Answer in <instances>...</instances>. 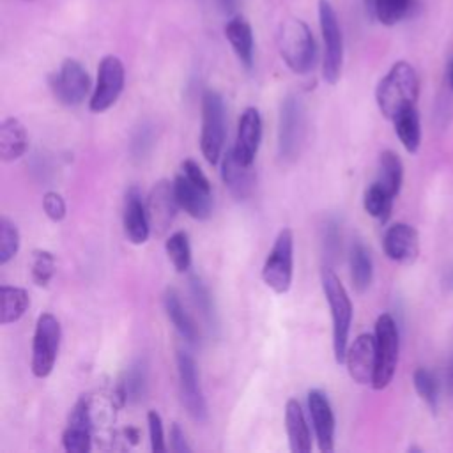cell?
<instances>
[{
	"mask_svg": "<svg viewBox=\"0 0 453 453\" xmlns=\"http://www.w3.org/2000/svg\"><path fill=\"white\" fill-rule=\"evenodd\" d=\"M418 94L419 80L414 67L409 62L400 60L393 64V67L379 81L375 90V101L380 113L386 119L395 120L403 110L416 104Z\"/></svg>",
	"mask_w": 453,
	"mask_h": 453,
	"instance_id": "1",
	"label": "cell"
},
{
	"mask_svg": "<svg viewBox=\"0 0 453 453\" xmlns=\"http://www.w3.org/2000/svg\"><path fill=\"white\" fill-rule=\"evenodd\" d=\"M278 51L290 71L306 74L317 62V42L310 27L297 18L280 23L276 34Z\"/></svg>",
	"mask_w": 453,
	"mask_h": 453,
	"instance_id": "2",
	"label": "cell"
},
{
	"mask_svg": "<svg viewBox=\"0 0 453 453\" xmlns=\"http://www.w3.org/2000/svg\"><path fill=\"white\" fill-rule=\"evenodd\" d=\"M320 283L333 319V352L338 365L345 363L349 347V331L352 322V303L333 267L324 265L320 271Z\"/></svg>",
	"mask_w": 453,
	"mask_h": 453,
	"instance_id": "3",
	"label": "cell"
},
{
	"mask_svg": "<svg viewBox=\"0 0 453 453\" xmlns=\"http://www.w3.org/2000/svg\"><path fill=\"white\" fill-rule=\"evenodd\" d=\"M306 138V106L297 94H288L280 106L278 117V156L294 161Z\"/></svg>",
	"mask_w": 453,
	"mask_h": 453,
	"instance_id": "4",
	"label": "cell"
},
{
	"mask_svg": "<svg viewBox=\"0 0 453 453\" xmlns=\"http://www.w3.org/2000/svg\"><path fill=\"white\" fill-rule=\"evenodd\" d=\"M226 134V113L221 94L216 90H205L202 96V131L200 150L209 165L219 161Z\"/></svg>",
	"mask_w": 453,
	"mask_h": 453,
	"instance_id": "5",
	"label": "cell"
},
{
	"mask_svg": "<svg viewBox=\"0 0 453 453\" xmlns=\"http://www.w3.org/2000/svg\"><path fill=\"white\" fill-rule=\"evenodd\" d=\"M398 327L389 313L379 315L375 322V373L372 380L373 389H384L393 380L398 363Z\"/></svg>",
	"mask_w": 453,
	"mask_h": 453,
	"instance_id": "6",
	"label": "cell"
},
{
	"mask_svg": "<svg viewBox=\"0 0 453 453\" xmlns=\"http://www.w3.org/2000/svg\"><path fill=\"white\" fill-rule=\"evenodd\" d=\"M319 23L324 41L322 76L326 83L334 85L340 80L343 65V35L336 11L329 0H319Z\"/></svg>",
	"mask_w": 453,
	"mask_h": 453,
	"instance_id": "7",
	"label": "cell"
},
{
	"mask_svg": "<svg viewBox=\"0 0 453 453\" xmlns=\"http://www.w3.org/2000/svg\"><path fill=\"white\" fill-rule=\"evenodd\" d=\"M294 274V234L281 228L264 262L262 280L276 294L288 292Z\"/></svg>",
	"mask_w": 453,
	"mask_h": 453,
	"instance_id": "8",
	"label": "cell"
},
{
	"mask_svg": "<svg viewBox=\"0 0 453 453\" xmlns=\"http://www.w3.org/2000/svg\"><path fill=\"white\" fill-rule=\"evenodd\" d=\"M62 329L60 322L53 313H41L35 322L34 342H32V373L39 379H44L51 373L58 349H60Z\"/></svg>",
	"mask_w": 453,
	"mask_h": 453,
	"instance_id": "9",
	"label": "cell"
},
{
	"mask_svg": "<svg viewBox=\"0 0 453 453\" xmlns=\"http://www.w3.org/2000/svg\"><path fill=\"white\" fill-rule=\"evenodd\" d=\"M126 83V71L124 64L115 55H106L99 62L97 67V80L94 92L88 101V108L94 113H103L111 108L117 99L120 97Z\"/></svg>",
	"mask_w": 453,
	"mask_h": 453,
	"instance_id": "10",
	"label": "cell"
},
{
	"mask_svg": "<svg viewBox=\"0 0 453 453\" xmlns=\"http://www.w3.org/2000/svg\"><path fill=\"white\" fill-rule=\"evenodd\" d=\"M50 87L58 103L65 106H78L90 90V78L78 60L65 58L58 71L51 74Z\"/></svg>",
	"mask_w": 453,
	"mask_h": 453,
	"instance_id": "11",
	"label": "cell"
},
{
	"mask_svg": "<svg viewBox=\"0 0 453 453\" xmlns=\"http://www.w3.org/2000/svg\"><path fill=\"white\" fill-rule=\"evenodd\" d=\"M177 375H179V388H180V398L188 411V414L198 421H207V403L205 396L200 386L198 370L195 359L188 352H177Z\"/></svg>",
	"mask_w": 453,
	"mask_h": 453,
	"instance_id": "12",
	"label": "cell"
},
{
	"mask_svg": "<svg viewBox=\"0 0 453 453\" xmlns=\"http://www.w3.org/2000/svg\"><path fill=\"white\" fill-rule=\"evenodd\" d=\"M179 207L180 205L175 196L173 182L159 180L157 184H154L147 198V214H149L150 230H154L156 234H165L172 225Z\"/></svg>",
	"mask_w": 453,
	"mask_h": 453,
	"instance_id": "13",
	"label": "cell"
},
{
	"mask_svg": "<svg viewBox=\"0 0 453 453\" xmlns=\"http://www.w3.org/2000/svg\"><path fill=\"white\" fill-rule=\"evenodd\" d=\"M375 334L363 333L359 334L349 347L345 354V363L349 375L352 377L354 382L357 384H370L373 380L375 373Z\"/></svg>",
	"mask_w": 453,
	"mask_h": 453,
	"instance_id": "14",
	"label": "cell"
},
{
	"mask_svg": "<svg viewBox=\"0 0 453 453\" xmlns=\"http://www.w3.org/2000/svg\"><path fill=\"white\" fill-rule=\"evenodd\" d=\"M177 202L184 212L195 219H207L212 214V189L203 188L186 177L182 172L173 180Z\"/></svg>",
	"mask_w": 453,
	"mask_h": 453,
	"instance_id": "15",
	"label": "cell"
},
{
	"mask_svg": "<svg viewBox=\"0 0 453 453\" xmlns=\"http://www.w3.org/2000/svg\"><path fill=\"white\" fill-rule=\"evenodd\" d=\"M308 411L313 425V432L319 442V449L324 453L334 448V414L329 398L320 389L308 391Z\"/></svg>",
	"mask_w": 453,
	"mask_h": 453,
	"instance_id": "16",
	"label": "cell"
},
{
	"mask_svg": "<svg viewBox=\"0 0 453 453\" xmlns=\"http://www.w3.org/2000/svg\"><path fill=\"white\" fill-rule=\"evenodd\" d=\"M122 225L124 234L131 244H143L150 235L147 205L142 198V191L136 186H131L126 191Z\"/></svg>",
	"mask_w": 453,
	"mask_h": 453,
	"instance_id": "17",
	"label": "cell"
},
{
	"mask_svg": "<svg viewBox=\"0 0 453 453\" xmlns=\"http://www.w3.org/2000/svg\"><path fill=\"white\" fill-rule=\"evenodd\" d=\"M262 140V117L255 106H248L237 124V136L234 143L235 156L244 165H253Z\"/></svg>",
	"mask_w": 453,
	"mask_h": 453,
	"instance_id": "18",
	"label": "cell"
},
{
	"mask_svg": "<svg viewBox=\"0 0 453 453\" xmlns=\"http://www.w3.org/2000/svg\"><path fill=\"white\" fill-rule=\"evenodd\" d=\"M382 248L388 258L400 264H412L419 253L418 232L407 223H393L384 232Z\"/></svg>",
	"mask_w": 453,
	"mask_h": 453,
	"instance_id": "19",
	"label": "cell"
},
{
	"mask_svg": "<svg viewBox=\"0 0 453 453\" xmlns=\"http://www.w3.org/2000/svg\"><path fill=\"white\" fill-rule=\"evenodd\" d=\"M221 180L235 200H246L255 186L253 165H244L234 152V147L228 149L221 161Z\"/></svg>",
	"mask_w": 453,
	"mask_h": 453,
	"instance_id": "20",
	"label": "cell"
},
{
	"mask_svg": "<svg viewBox=\"0 0 453 453\" xmlns=\"http://www.w3.org/2000/svg\"><path fill=\"white\" fill-rule=\"evenodd\" d=\"M285 428L288 435L290 451L308 453L311 449V434L306 423L301 403L296 398L287 400L285 403Z\"/></svg>",
	"mask_w": 453,
	"mask_h": 453,
	"instance_id": "21",
	"label": "cell"
},
{
	"mask_svg": "<svg viewBox=\"0 0 453 453\" xmlns=\"http://www.w3.org/2000/svg\"><path fill=\"white\" fill-rule=\"evenodd\" d=\"M225 37L228 39L239 62L250 71L253 67V30L244 16H232L225 25Z\"/></svg>",
	"mask_w": 453,
	"mask_h": 453,
	"instance_id": "22",
	"label": "cell"
},
{
	"mask_svg": "<svg viewBox=\"0 0 453 453\" xmlns=\"http://www.w3.org/2000/svg\"><path fill=\"white\" fill-rule=\"evenodd\" d=\"M28 145V134L21 120L7 117L0 124V157L2 161H16L21 157Z\"/></svg>",
	"mask_w": 453,
	"mask_h": 453,
	"instance_id": "23",
	"label": "cell"
},
{
	"mask_svg": "<svg viewBox=\"0 0 453 453\" xmlns=\"http://www.w3.org/2000/svg\"><path fill=\"white\" fill-rule=\"evenodd\" d=\"M163 306L166 311V317L177 329V333L188 342V343H196L200 340V331L191 319V315L186 311V308L180 303L179 294L173 288H166L163 294Z\"/></svg>",
	"mask_w": 453,
	"mask_h": 453,
	"instance_id": "24",
	"label": "cell"
},
{
	"mask_svg": "<svg viewBox=\"0 0 453 453\" xmlns=\"http://www.w3.org/2000/svg\"><path fill=\"white\" fill-rule=\"evenodd\" d=\"M147 391V365L143 359L134 361L120 379L117 396L120 403H136Z\"/></svg>",
	"mask_w": 453,
	"mask_h": 453,
	"instance_id": "25",
	"label": "cell"
},
{
	"mask_svg": "<svg viewBox=\"0 0 453 453\" xmlns=\"http://www.w3.org/2000/svg\"><path fill=\"white\" fill-rule=\"evenodd\" d=\"M0 322L5 324H12L16 320H19L28 304H30V297L28 292L21 287H11V285H2L0 287Z\"/></svg>",
	"mask_w": 453,
	"mask_h": 453,
	"instance_id": "26",
	"label": "cell"
},
{
	"mask_svg": "<svg viewBox=\"0 0 453 453\" xmlns=\"http://www.w3.org/2000/svg\"><path fill=\"white\" fill-rule=\"evenodd\" d=\"M363 2H365L366 14L386 27H391L402 21L412 5V0H363Z\"/></svg>",
	"mask_w": 453,
	"mask_h": 453,
	"instance_id": "27",
	"label": "cell"
},
{
	"mask_svg": "<svg viewBox=\"0 0 453 453\" xmlns=\"http://www.w3.org/2000/svg\"><path fill=\"white\" fill-rule=\"evenodd\" d=\"M395 131L407 152H416L421 143V122L416 106L403 110L395 120Z\"/></svg>",
	"mask_w": 453,
	"mask_h": 453,
	"instance_id": "28",
	"label": "cell"
},
{
	"mask_svg": "<svg viewBox=\"0 0 453 453\" xmlns=\"http://www.w3.org/2000/svg\"><path fill=\"white\" fill-rule=\"evenodd\" d=\"M373 276V264L370 251L363 242H354L350 248V278L357 292H365Z\"/></svg>",
	"mask_w": 453,
	"mask_h": 453,
	"instance_id": "29",
	"label": "cell"
},
{
	"mask_svg": "<svg viewBox=\"0 0 453 453\" xmlns=\"http://www.w3.org/2000/svg\"><path fill=\"white\" fill-rule=\"evenodd\" d=\"M393 200H395V196L382 184H379L375 180L366 188L365 196H363V205H365V211L372 218L384 223V221H388V218L391 214Z\"/></svg>",
	"mask_w": 453,
	"mask_h": 453,
	"instance_id": "30",
	"label": "cell"
},
{
	"mask_svg": "<svg viewBox=\"0 0 453 453\" xmlns=\"http://www.w3.org/2000/svg\"><path fill=\"white\" fill-rule=\"evenodd\" d=\"M403 180V166L396 152L384 150L379 159V179L377 182L382 184L393 196L398 195Z\"/></svg>",
	"mask_w": 453,
	"mask_h": 453,
	"instance_id": "31",
	"label": "cell"
},
{
	"mask_svg": "<svg viewBox=\"0 0 453 453\" xmlns=\"http://www.w3.org/2000/svg\"><path fill=\"white\" fill-rule=\"evenodd\" d=\"M165 251L177 273H186L191 267V246H189V237L184 230L173 232L166 239Z\"/></svg>",
	"mask_w": 453,
	"mask_h": 453,
	"instance_id": "32",
	"label": "cell"
},
{
	"mask_svg": "<svg viewBox=\"0 0 453 453\" xmlns=\"http://www.w3.org/2000/svg\"><path fill=\"white\" fill-rule=\"evenodd\" d=\"M64 449L69 453H87L92 448V428L80 423H69L62 434Z\"/></svg>",
	"mask_w": 453,
	"mask_h": 453,
	"instance_id": "33",
	"label": "cell"
},
{
	"mask_svg": "<svg viewBox=\"0 0 453 453\" xmlns=\"http://www.w3.org/2000/svg\"><path fill=\"white\" fill-rule=\"evenodd\" d=\"M189 287H191V294L195 299L196 308L200 310V313L203 315V319L211 324L216 326L218 317H216V306H214V299L207 288V285L198 278V276H191L189 280Z\"/></svg>",
	"mask_w": 453,
	"mask_h": 453,
	"instance_id": "34",
	"label": "cell"
},
{
	"mask_svg": "<svg viewBox=\"0 0 453 453\" xmlns=\"http://www.w3.org/2000/svg\"><path fill=\"white\" fill-rule=\"evenodd\" d=\"M19 250V232L5 216L0 218V265H5Z\"/></svg>",
	"mask_w": 453,
	"mask_h": 453,
	"instance_id": "35",
	"label": "cell"
},
{
	"mask_svg": "<svg viewBox=\"0 0 453 453\" xmlns=\"http://www.w3.org/2000/svg\"><path fill=\"white\" fill-rule=\"evenodd\" d=\"M32 280L39 287H46L55 274V257L48 250H35L32 253Z\"/></svg>",
	"mask_w": 453,
	"mask_h": 453,
	"instance_id": "36",
	"label": "cell"
},
{
	"mask_svg": "<svg viewBox=\"0 0 453 453\" xmlns=\"http://www.w3.org/2000/svg\"><path fill=\"white\" fill-rule=\"evenodd\" d=\"M412 382L416 393L430 405V409L435 411L437 407V380L434 373H430L426 368H416L412 373Z\"/></svg>",
	"mask_w": 453,
	"mask_h": 453,
	"instance_id": "37",
	"label": "cell"
},
{
	"mask_svg": "<svg viewBox=\"0 0 453 453\" xmlns=\"http://www.w3.org/2000/svg\"><path fill=\"white\" fill-rule=\"evenodd\" d=\"M147 425H149V437H150V449L159 453L166 451L165 444V432H163V421L157 411L147 412Z\"/></svg>",
	"mask_w": 453,
	"mask_h": 453,
	"instance_id": "38",
	"label": "cell"
},
{
	"mask_svg": "<svg viewBox=\"0 0 453 453\" xmlns=\"http://www.w3.org/2000/svg\"><path fill=\"white\" fill-rule=\"evenodd\" d=\"M42 209L51 221H62L65 218V202L57 191L44 193Z\"/></svg>",
	"mask_w": 453,
	"mask_h": 453,
	"instance_id": "39",
	"label": "cell"
},
{
	"mask_svg": "<svg viewBox=\"0 0 453 453\" xmlns=\"http://www.w3.org/2000/svg\"><path fill=\"white\" fill-rule=\"evenodd\" d=\"M340 228L334 219H329L324 228V251L327 253V258H334L340 251Z\"/></svg>",
	"mask_w": 453,
	"mask_h": 453,
	"instance_id": "40",
	"label": "cell"
},
{
	"mask_svg": "<svg viewBox=\"0 0 453 453\" xmlns=\"http://www.w3.org/2000/svg\"><path fill=\"white\" fill-rule=\"evenodd\" d=\"M170 449L175 453H189L191 446L188 444L184 430L179 426V423H173L170 428Z\"/></svg>",
	"mask_w": 453,
	"mask_h": 453,
	"instance_id": "41",
	"label": "cell"
},
{
	"mask_svg": "<svg viewBox=\"0 0 453 453\" xmlns=\"http://www.w3.org/2000/svg\"><path fill=\"white\" fill-rule=\"evenodd\" d=\"M218 4L226 14H232L235 11V0H218Z\"/></svg>",
	"mask_w": 453,
	"mask_h": 453,
	"instance_id": "42",
	"label": "cell"
},
{
	"mask_svg": "<svg viewBox=\"0 0 453 453\" xmlns=\"http://www.w3.org/2000/svg\"><path fill=\"white\" fill-rule=\"evenodd\" d=\"M448 80H449V87L453 88V58L449 62V69H448Z\"/></svg>",
	"mask_w": 453,
	"mask_h": 453,
	"instance_id": "43",
	"label": "cell"
}]
</instances>
